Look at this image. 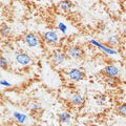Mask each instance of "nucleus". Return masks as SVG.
<instances>
[{"instance_id": "19", "label": "nucleus", "mask_w": 126, "mask_h": 126, "mask_svg": "<svg viewBox=\"0 0 126 126\" xmlns=\"http://www.w3.org/2000/svg\"><path fill=\"white\" fill-rule=\"evenodd\" d=\"M117 82H118V80L115 77H106L105 78V83H107L110 86H115L117 84Z\"/></svg>"}, {"instance_id": "4", "label": "nucleus", "mask_w": 126, "mask_h": 126, "mask_svg": "<svg viewBox=\"0 0 126 126\" xmlns=\"http://www.w3.org/2000/svg\"><path fill=\"white\" fill-rule=\"evenodd\" d=\"M15 60L21 66H29L32 63V57L27 53L18 52L15 55Z\"/></svg>"}, {"instance_id": "5", "label": "nucleus", "mask_w": 126, "mask_h": 126, "mask_svg": "<svg viewBox=\"0 0 126 126\" xmlns=\"http://www.w3.org/2000/svg\"><path fill=\"white\" fill-rule=\"evenodd\" d=\"M66 76H67L69 80H72L74 82H78V81L83 80L85 78V74H84V72H82V70L79 68H72L68 70Z\"/></svg>"}, {"instance_id": "13", "label": "nucleus", "mask_w": 126, "mask_h": 126, "mask_svg": "<svg viewBox=\"0 0 126 126\" xmlns=\"http://www.w3.org/2000/svg\"><path fill=\"white\" fill-rule=\"evenodd\" d=\"M0 33H1V36H2L3 38H7V37L11 36V34H12V29H11L9 25L2 24L1 27H0Z\"/></svg>"}, {"instance_id": "22", "label": "nucleus", "mask_w": 126, "mask_h": 126, "mask_svg": "<svg viewBox=\"0 0 126 126\" xmlns=\"http://www.w3.org/2000/svg\"><path fill=\"white\" fill-rule=\"evenodd\" d=\"M122 33H123V36L126 38V24L123 26V29H122Z\"/></svg>"}, {"instance_id": "21", "label": "nucleus", "mask_w": 126, "mask_h": 126, "mask_svg": "<svg viewBox=\"0 0 126 126\" xmlns=\"http://www.w3.org/2000/svg\"><path fill=\"white\" fill-rule=\"evenodd\" d=\"M0 85L2 86V87H12V83H10L9 81H6L5 79H1L0 80Z\"/></svg>"}, {"instance_id": "12", "label": "nucleus", "mask_w": 126, "mask_h": 126, "mask_svg": "<svg viewBox=\"0 0 126 126\" xmlns=\"http://www.w3.org/2000/svg\"><path fill=\"white\" fill-rule=\"evenodd\" d=\"M58 119L60 121V123L62 124H69L70 121H72V115H70L69 111H61L58 115Z\"/></svg>"}, {"instance_id": "20", "label": "nucleus", "mask_w": 126, "mask_h": 126, "mask_svg": "<svg viewBox=\"0 0 126 126\" xmlns=\"http://www.w3.org/2000/svg\"><path fill=\"white\" fill-rule=\"evenodd\" d=\"M96 101H97L98 105H104L105 102H106V97L104 94H99V96H97Z\"/></svg>"}, {"instance_id": "8", "label": "nucleus", "mask_w": 126, "mask_h": 126, "mask_svg": "<svg viewBox=\"0 0 126 126\" xmlns=\"http://www.w3.org/2000/svg\"><path fill=\"white\" fill-rule=\"evenodd\" d=\"M69 101H70V103L73 104V106H75V107H80V106H82L84 104L85 99H84V97L82 96L81 94L74 93V94H70Z\"/></svg>"}, {"instance_id": "17", "label": "nucleus", "mask_w": 126, "mask_h": 126, "mask_svg": "<svg viewBox=\"0 0 126 126\" xmlns=\"http://www.w3.org/2000/svg\"><path fill=\"white\" fill-rule=\"evenodd\" d=\"M57 29L61 32L62 34H67V25L65 24L64 22H62V21H59L57 23Z\"/></svg>"}, {"instance_id": "14", "label": "nucleus", "mask_w": 126, "mask_h": 126, "mask_svg": "<svg viewBox=\"0 0 126 126\" xmlns=\"http://www.w3.org/2000/svg\"><path fill=\"white\" fill-rule=\"evenodd\" d=\"M120 42V38L118 35H111V36H109L108 39H107V43L108 45H110V47H115L119 44Z\"/></svg>"}, {"instance_id": "18", "label": "nucleus", "mask_w": 126, "mask_h": 126, "mask_svg": "<svg viewBox=\"0 0 126 126\" xmlns=\"http://www.w3.org/2000/svg\"><path fill=\"white\" fill-rule=\"evenodd\" d=\"M9 60L4 57V56H1V58H0V67H1L2 69H6L9 68Z\"/></svg>"}, {"instance_id": "16", "label": "nucleus", "mask_w": 126, "mask_h": 126, "mask_svg": "<svg viewBox=\"0 0 126 126\" xmlns=\"http://www.w3.org/2000/svg\"><path fill=\"white\" fill-rule=\"evenodd\" d=\"M116 111L119 116L126 117V103H122L120 105H118V107L116 108Z\"/></svg>"}, {"instance_id": "2", "label": "nucleus", "mask_w": 126, "mask_h": 126, "mask_svg": "<svg viewBox=\"0 0 126 126\" xmlns=\"http://www.w3.org/2000/svg\"><path fill=\"white\" fill-rule=\"evenodd\" d=\"M23 40H24L25 44L31 47V48H36L40 44V40H39V37L36 34L34 33H27L23 36Z\"/></svg>"}, {"instance_id": "9", "label": "nucleus", "mask_w": 126, "mask_h": 126, "mask_svg": "<svg viewBox=\"0 0 126 126\" xmlns=\"http://www.w3.org/2000/svg\"><path fill=\"white\" fill-rule=\"evenodd\" d=\"M103 74L105 75L106 77H115V78H117L118 76H119V74H120V70L116 65L108 64L103 68Z\"/></svg>"}, {"instance_id": "6", "label": "nucleus", "mask_w": 126, "mask_h": 126, "mask_svg": "<svg viewBox=\"0 0 126 126\" xmlns=\"http://www.w3.org/2000/svg\"><path fill=\"white\" fill-rule=\"evenodd\" d=\"M66 57H67L66 53H63V52H61V50H58V52L53 54L50 61H52V64L54 66H58V65H61L62 63L66 60Z\"/></svg>"}, {"instance_id": "3", "label": "nucleus", "mask_w": 126, "mask_h": 126, "mask_svg": "<svg viewBox=\"0 0 126 126\" xmlns=\"http://www.w3.org/2000/svg\"><path fill=\"white\" fill-rule=\"evenodd\" d=\"M42 39H43V41L47 43V44H53V45L57 44L59 42V40H60L58 34L55 31H52V30L45 31L42 35Z\"/></svg>"}, {"instance_id": "11", "label": "nucleus", "mask_w": 126, "mask_h": 126, "mask_svg": "<svg viewBox=\"0 0 126 126\" xmlns=\"http://www.w3.org/2000/svg\"><path fill=\"white\" fill-rule=\"evenodd\" d=\"M59 7H60L61 11L65 12V13H69V12H72L74 4L70 0H61L60 3H59Z\"/></svg>"}, {"instance_id": "23", "label": "nucleus", "mask_w": 126, "mask_h": 126, "mask_svg": "<svg viewBox=\"0 0 126 126\" xmlns=\"http://www.w3.org/2000/svg\"><path fill=\"white\" fill-rule=\"evenodd\" d=\"M123 58H124V60L126 61V49L124 50V53H123Z\"/></svg>"}, {"instance_id": "15", "label": "nucleus", "mask_w": 126, "mask_h": 126, "mask_svg": "<svg viewBox=\"0 0 126 126\" xmlns=\"http://www.w3.org/2000/svg\"><path fill=\"white\" fill-rule=\"evenodd\" d=\"M27 108L31 110V112L37 113L38 111H40V110H41V106L39 105L37 102L32 101V102H30V103H29V105H27Z\"/></svg>"}, {"instance_id": "10", "label": "nucleus", "mask_w": 126, "mask_h": 126, "mask_svg": "<svg viewBox=\"0 0 126 126\" xmlns=\"http://www.w3.org/2000/svg\"><path fill=\"white\" fill-rule=\"evenodd\" d=\"M13 119L17 122L18 124L24 125L27 123V121H29V117L22 111H14L13 112Z\"/></svg>"}, {"instance_id": "7", "label": "nucleus", "mask_w": 126, "mask_h": 126, "mask_svg": "<svg viewBox=\"0 0 126 126\" xmlns=\"http://www.w3.org/2000/svg\"><path fill=\"white\" fill-rule=\"evenodd\" d=\"M89 43H90L92 45L98 47L99 49H102L105 54H107V55H116V54H117V50L113 49L112 47L106 46V45H104V44H102V43L98 42L97 40H94V39H92V40H89Z\"/></svg>"}, {"instance_id": "1", "label": "nucleus", "mask_w": 126, "mask_h": 126, "mask_svg": "<svg viewBox=\"0 0 126 126\" xmlns=\"http://www.w3.org/2000/svg\"><path fill=\"white\" fill-rule=\"evenodd\" d=\"M66 55L73 60H80L81 58L84 57V50L79 45H72L66 50Z\"/></svg>"}]
</instances>
